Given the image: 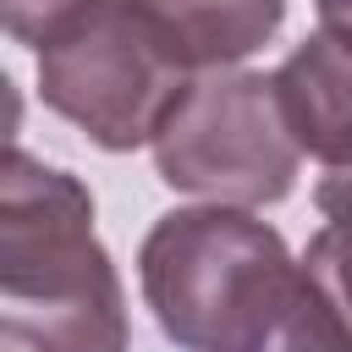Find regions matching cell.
Instances as JSON below:
<instances>
[{
	"mask_svg": "<svg viewBox=\"0 0 352 352\" xmlns=\"http://www.w3.org/2000/svg\"><path fill=\"white\" fill-rule=\"evenodd\" d=\"M143 6L165 22V33L192 60V72L242 66L286 22V0H143Z\"/></svg>",
	"mask_w": 352,
	"mask_h": 352,
	"instance_id": "cell-7",
	"label": "cell"
},
{
	"mask_svg": "<svg viewBox=\"0 0 352 352\" xmlns=\"http://www.w3.org/2000/svg\"><path fill=\"white\" fill-rule=\"evenodd\" d=\"M204 352H352L302 258H270L209 324Z\"/></svg>",
	"mask_w": 352,
	"mask_h": 352,
	"instance_id": "cell-6",
	"label": "cell"
},
{
	"mask_svg": "<svg viewBox=\"0 0 352 352\" xmlns=\"http://www.w3.org/2000/svg\"><path fill=\"white\" fill-rule=\"evenodd\" d=\"M94 0H0V16H6V33L11 44H28L38 50L55 28H66L77 11H88Z\"/></svg>",
	"mask_w": 352,
	"mask_h": 352,
	"instance_id": "cell-9",
	"label": "cell"
},
{
	"mask_svg": "<svg viewBox=\"0 0 352 352\" xmlns=\"http://www.w3.org/2000/svg\"><path fill=\"white\" fill-rule=\"evenodd\" d=\"M0 336L11 352H126V286L88 187L16 138L0 176Z\"/></svg>",
	"mask_w": 352,
	"mask_h": 352,
	"instance_id": "cell-1",
	"label": "cell"
},
{
	"mask_svg": "<svg viewBox=\"0 0 352 352\" xmlns=\"http://www.w3.org/2000/svg\"><path fill=\"white\" fill-rule=\"evenodd\" d=\"M319 11V28H346L352 33V0H314Z\"/></svg>",
	"mask_w": 352,
	"mask_h": 352,
	"instance_id": "cell-10",
	"label": "cell"
},
{
	"mask_svg": "<svg viewBox=\"0 0 352 352\" xmlns=\"http://www.w3.org/2000/svg\"><path fill=\"white\" fill-rule=\"evenodd\" d=\"M275 94L297 148L324 170L314 182L319 214H352V33L314 28L275 66Z\"/></svg>",
	"mask_w": 352,
	"mask_h": 352,
	"instance_id": "cell-5",
	"label": "cell"
},
{
	"mask_svg": "<svg viewBox=\"0 0 352 352\" xmlns=\"http://www.w3.org/2000/svg\"><path fill=\"white\" fill-rule=\"evenodd\" d=\"M302 270H308V280L319 286V297L330 302L336 324H341L346 341H352V214H330V220L308 236Z\"/></svg>",
	"mask_w": 352,
	"mask_h": 352,
	"instance_id": "cell-8",
	"label": "cell"
},
{
	"mask_svg": "<svg viewBox=\"0 0 352 352\" xmlns=\"http://www.w3.org/2000/svg\"><path fill=\"white\" fill-rule=\"evenodd\" d=\"M148 148L170 192L231 209H264L292 198L302 170V148L286 126L275 72L242 66L198 72Z\"/></svg>",
	"mask_w": 352,
	"mask_h": 352,
	"instance_id": "cell-3",
	"label": "cell"
},
{
	"mask_svg": "<svg viewBox=\"0 0 352 352\" xmlns=\"http://www.w3.org/2000/svg\"><path fill=\"white\" fill-rule=\"evenodd\" d=\"M192 77L143 0H94L38 44V99L104 154L154 143Z\"/></svg>",
	"mask_w": 352,
	"mask_h": 352,
	"instance_id": "cell-2",
	"label": "cell"
},
{
	"mask_svg": "<svg viewBox=\"0 0 352 352\" xmlns=\"http://www.w3.org/2000/svg\"><path fill=\"white\" fill-rule=\"evenodd\" d=\"M280 253L286 236L253 209L192 204L148 226L138 248V286L165 341L182 352H204V336L220 308Z\"/></svg>",
	"mask_w": 352,
	"mask_h": 352,
	"instance_id": "cell-4",
	"label": "cell"
}]
</instances>
